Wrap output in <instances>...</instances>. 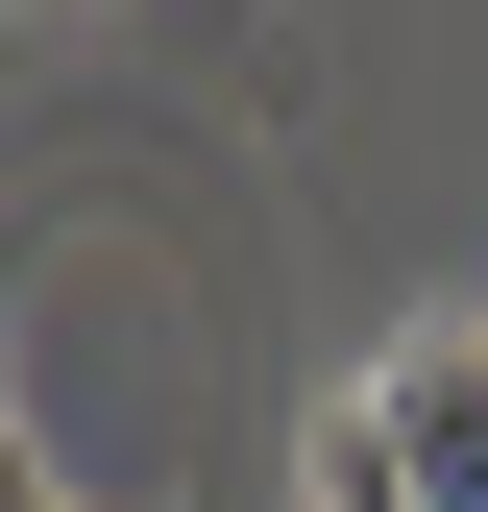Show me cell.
<instances>
[{"instance_id": "cell-3", "label": "cell", "mask_w": 488, "mask_h": 512, "mask_svg": "<svg viewBox=\"0 0 488 512\" xmlns=\"http://www.w3.org/2000/svg\"><path fill=\"white\" fill-rule=\"evenodd\" d=\"M0 512H49V464H25V439H0Z\"/></svg>"}, {"instance_id": "cell-2", "label": "cell", "mask_w": 488, "mask_h": 512, "mask_svg": "<svg viewBox=\"0 0 488 512\" xmlns=\"http://www.w3.org/2000/svg\"><path fill=\"white\" fill-rule=\"evenodd\" d=\"M318 512H440V488H415V439H391V391L318 415Z\"/></svg>"}, {"instance_id": "cell-1", "label": "cell", "mask_w": 488, "mask_h": 512, "mask_svg": "<svg viewBox=\"0 0 488 512\" xmlns=\"http://www.w3.org/2000/svg\"><path fill=\"white\" fill-rule=\"evenodd\" d=\"M391 439H415L440 512H488V342H415V366H391Z\"/></svg>"}]
</instances>
